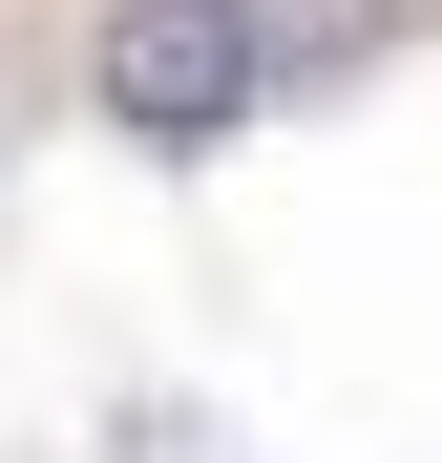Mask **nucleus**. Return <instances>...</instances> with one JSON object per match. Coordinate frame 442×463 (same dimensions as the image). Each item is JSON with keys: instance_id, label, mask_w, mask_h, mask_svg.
<instances>
[{"instance_id": "1", "label": "nucleus", "mask_w": 442, "mask_h": 463, "mask_svg": "<svg viewBox=\"0 0 442 463\" xmlns=\"http://www.w3.org/2000/svg\"><path fill=\"white\" fill-rule=\"evenodd\" d=\"M106 127L127 147H232L274 85H295V22L274 0H106Z\"/></svg>"}]
</instances>
